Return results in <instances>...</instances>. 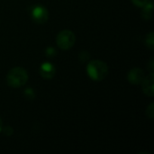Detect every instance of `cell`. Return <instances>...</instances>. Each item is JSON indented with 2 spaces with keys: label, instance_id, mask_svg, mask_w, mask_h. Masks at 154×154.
Segmentation results:
<instances>
[{
  "label": "cell",
  "instance_id": "obj_1",
  "mask_svg": "<svg viewBox=\"0 0 154 154\" xmlns=\"http://www.w3.org/2000/svg\"><path fill=\"white\" fill-rule=\"evenodd\" d=\"M88 77L95 81H101L108 75V66L106 62L100 60H94L89 61L87 67Z\"/></svg>",
  "mask_w": 154,
  "mask_h": 154
},
{
  "label": "cell",
  "instance_id": "obj_2",
  "mask_svg": "<svg viewBox=\"0 0 154 154\" xmlns=\"http://www.w3.org/2000/svg\"><path fill=\"white\" fill-rule=\"evenodd\" d=\"M28 80L27 71L22 67H14L11 69L6 75L7 85L11 88H17L23 87Z\"/></svg>",
  "mask_w": 154,
  "mask_h": 154
},
{
  "label": "cell",
  "instance_id": "obj_3",
  "mask_svg": "<svg viewBox=\"0 0 154 154\" xmlns=\"http://www.w3.org/2000/svg\"><path fill=\"white\" fill-rule=\"evenodd\" d=\"M76 42V36L70 30H62L60 31L57 37L56 42L59 48L61 50H69L70 49Z\"/></svg>",
  "mask_w": 154,
  "mask_h": 154
},
{
  "label": "cell",
  "instance_id": "obj_4",
  "mask_svg": "<svg viewBox=\"0 0 154 154\" xmlns=\"http://www.w3.org/2000/svg\"><path fill=\"white\" fill-rule=\"evenodd\" d=\"M31 16L35 23L42 24L47 22L49 17V13L44 6L41 5H36L32 7Z\"/></svg>",
  "mask_w": 154,
  "mask_h": 154
},
{
  "label": "cell",
  "instance_id": "obj_5",
  "mask_svg": "<svg viewBox=\"0 0 154 154\" xmlns=\"http://www.w3.org/2000/svg\"><path fill=\"white\" fill-rule=\"evenodd\" d=\"M143 84V91L148 97H152L154 96V75L153 72H150L147 77H144L142 81Z\"/></svg>",
  "mask_w": 154,
  "mask_h": 154
},
{
  "label": "cell",
  "instance_id": "obj_6",
  "mask_svg": "<svg viewBox=\"0 0 154 154\" xmlns=\"http://www.w3.org/2000/svg\"><path fill=\"white\" fill-rule=\"evenodd\" d=\"M144 71L140 68H134L131 69L127 75V79L131 84L139 85L144 79Z\"/></svg>",
  "mask_w": 154,
  "mask_h": 154
},
{
  "label": "cell",
  "instance_id": "obj_7",
  "mask_svg": "<svg viewBox=\"0 0 154 154\" xmlns=\"http://www.w3.org/2000/svg\"><path fill=\"white\" fill-rule=\"evenodd\" d=\"M40 74L45 79H51L55 75V67L50 62H44L40 67Z\"/></svg>",
  "mask_w": 154,
  "mask_h": 154
},
{
  "label": "cell",
  "instance_id": "obj_8",
  "mask_svg": "<svg viewBox=\"0 0 154 154\" xmlns=\"http://www.w3.org/2000/svg\"><path fill=\"white\" fill-rule=\"evenodd\" d=\"M143 12H142V15L144 19H150L152 17V9H153V4L152 0H149L147 2V4L143 6Z\"/></svg>",
  "mask_w": 154,
  "mask_h": 154
},
{
  "label": "cell",
  "instance_id": "obj_9",
  "mask_svg": "<svg viewBox=\"0 0 154 154\" xmlns=\"http://www.w3.org/2000/svg\"><path fill=\"white\" fill-rule=\"evenodd\" d=\"M145 42H146V45H147V47H148V48H150L151 50H153L154 35L152 32H150V33L146 36V40H145Z\"/></svg>",
  "mask_w": 154,
  "mask_h": 154
},
{
  "label": "cell",
  "instance_id": "obj_10",
  "mask_svg": "<svg viewBox=\"0 0 154 154\" xmlns=\"http://www.w3.org/2000/svg\"><path fill=\"white\" fill-rule=\"evenodd\" d=\"M146 116L150 118V119H153L154 117V105L153 103H152L146 109Z\"/></svg>",
  "mask_w": 154,
  "mask_h": 154
},
{
  "label": "cell",
  "instance_id": "obj_11",
  "mask_svg": "<svg viewBox=\"0 0 154 154\" xmlns=\"http://www.w3.org/2000/svg\"><path fill=\"white\" fill-rule=\"evenodd\" d=\"M23 93H24V96L27 98H30V99H33L34 97H35V94H34V91H33L32 88H26Z\"/></svg>",
  "mask_w": 154,
  "mask_h": 154
},
{
  "label": "cell",
  "instance_id": "obj_12",
  "mask_svg": "<svg viewBox=\"0 0 154 154\" xmlns=\"http://www.w3.org/2000/svg\"><path fill=\"white\" fill-rule=\"evenodd\" d=\"M1 131L3 132V134H5V135H6V136H10V135H12L13 133H14V129H13L11 126H5V127L2 128Z\"/></svg>",
  "mask_w": 154,
  "mask_h": 154
},
{
  "label": "cell",
  "instance_id": "obj_13",
  "mask_svg": "<svg viewBox=\"0 0 154 154\" xmlns=\"http://www.w3.org/2000/svg\"><path fill=\"white\" fill-rule=\"evenodd\" d=\"M56 50L53 47H48L46 49V56L48 57H54L56 55Z\"/></svg>",
  "mask_w": 154,
  "mask_h": 154
},
{
  "label": "cell",
  "instance_id": "obj_14",
  "mask_svg": "<svg viewBox=\"0 0 154 154\" xmlns=\"http://www.w3.org/2000/svg\"><path fill=\"white\" fill-rule=\"evenodd\" d=\"M148 1L149 0H132L133 4H134L136 6H139V7H143V5H145Z\"/></svg>",
  "mask_w": 154,
  "mask_h": 154
},
{
  "label": "cell",
  "instance_id": "obj_15",
  "mask_svg": "<svg viewBox=\"0 0 154 154\" xmlns=\"http://www.w3.org/2000/svg\"><path fill=\"white\" fill-rule=\"evenodd\" d=\"M153 60H151V61H150V63L148 64V67H149V69H150V71L151 72H153Z\"/></svg>",
  "mask_w": 154,
  "mask_h": 154
},
{
  "label": "cell",
  "instance_id": "obj_16",
  "mask_svg": "<svg viewBox=\"0 0 154 154\" xmlns=\"http://www.w3.org/2000/svg\"><path fill=\"white\" fill-rule=\"evenodd\" d=\"M2 128H3V122H2V119H1V117H0V132H1V130H2Z\"/></svg>",
  "mask_w": 154,
  "mask_h": 154
}]
</instances>
